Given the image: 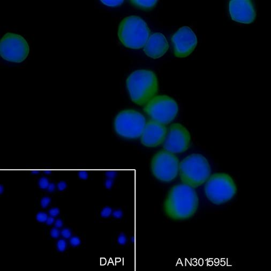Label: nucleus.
I'll list each match as a JSON object with an SVG mask.
<instances>
[{
  "instance_id": "nucleus-26",
  "label": "nucleus",
  "mask_w": 271,
  "mask_h": 271,
  "mask_svg": "<svg viewBox=\"0 0 271 271\" xmlns=\"http://www.w3.org/2000/svg\"><path fill=\"white\" fill-rule=\"evenodd\" d=\"M58 187L60 191H63L66 189V184L65 182L61 181L58 184Z\"/></svg>"
},
{
  "instance_id": "nucleus-19",
  "label": "nucleus",
  "mask_w": 271,
  "mask_h": 271,
  "mask_svg": "<svg viewBox=\"0 0 271 271\" xmlns=\"http://www.w3.org/2000/svg\"><path fill=\"white\" fill-rule=\"evenodd\" d=\"M49 181L47 178L45 177H42L39 181V185L40 188L45 189L46 188H47L48 185H49Z\"/></svg>"
},
{
  "instance_id": "nucleus-29",
  "label": "nucleus",
  "mask_w": 271,
  "mask_h": 271,
  "mask_svg": "<svg viewBox=\"0 0 271 271\" xmlns=\"http://www.w3.org/2000/svg\"><path fill=\"white\" fill-rule=\"evenodd\" d=\"M113 215L116 218H120L122 216V212L120 210H117L114 211V212L113 213Z\"/></svg>"
},
{
  "instance_id": "nucleus-25",
  "label": "nucleus",
  "mask_w": 271,
  "mask_h": 271,
  "mask_svg": "<svg viewBox=\"0 0 271 271\" xmlns=\"http://www.w3.org/2000/svg\"><path fill=\"white\" fill-rule=\"evenodd\" d=\"M48 213L50 216L56 217L59 215V214L60 213V210L58 207H53V208H50V210L48 211Z\"/></svg>"
},
{
  "instance_id": "nucleus-27",
  "label": "nucleus",
  "mask_w": 271,
  "mask_h": 271,
  "mask_svg": "<svg viewBox=\"0 0 271 271\" xmlns=\"http://www.w3.org/2000/svg\"><path fill=\"white\" fill-rule=\"evenodd\" d=\"M63 221H62L61 219H56L55 221V223H54L55 227H56V228H61L63 226Z\"/></svg>"
},
{
  "instance_id": "nucleus-12",
  "label": "nucleus",
  "mask_w": 271,
  "mask_h": 271,
  "mask_svg": "<svg viewBox=\"0 0 271 271\" xmlns=\"http://www.w3.org/2000/svg\"><path fill=\"white\" fill-rule=\"evenodd\" d=\"M228 9L232 19L240 23H253L256 17V11L250 0H232L229 2Z\"/></svg>"
},
{
  "instance_id": "nucleus-20",
  "label": "nucleus",
  "mask_w": 271,
  "mask_h": 271,
  "mask_svg": "<svg viewBox=\"0 0 271 271\" xmlns=\"http://www.w3.org/2000/svg\"><path fill=\"white\" fill-rule=\"evenodd\" d=\"M50 202H51V199L49 197H44L41 199V202H40V204H41V206L43 208H46L47 207L48 205H49L50 204Z\"/></svg>"
},
{
  "instance_id": "nucleus-1",
  "label": "nucleus",
  "mask_w": 271,
  "mask_h": 271,
  "mask_svg": "<svg viewBox=\"0 0 271 271\" xmlns=\"http://www.w3.org/2000/svg\"><path fill=\"white\" fill-rule=\"evenodd\" d=\"M198 206L197 194L193 187L177 184L170 190L164 204L167 216L174 220H184L195 214Z\"/></svg>"
},
{
  "instance_id": "nucleus-4",
  "label": "nucleus",
  "mask_w": 271,
  "mask_h": 271,
  "mask_svg": "<svg viewBox=\"0 0 271 271\" xmlns=\"http://www.w3.org/2000/svg\"><path fill=\"white\" fill-rule=\"evenodd\" d=\"M179 176L184 184L196 188L203 184L211 174L208 161L200 154H192L179 163Z\"/></svg>"
},
{
  "instance_id": "nucleus-28",
  "label": "nucleus",
  "mask_w": 271,
  "mask_h": 271,
  "mask_svg": "<svg viewBox=\"0 0 271 271\" xmlns=\"http://www.w3.org/2000/svg\"><path fill=\"white\" fill-rule=\"evenodd\" d=\"M55 219L53 216H50V217H48L47 220L46 221V224L48 225V226H50L52 224H53L54 222H55Z\"/></svg>"
},
{
  "instance_id": "nucleus-15",
  "label": "nucleus",
  "mask_w": 271,
  "mask_h": 271,
  "mask_svg": "<svg viewBox=\"0 0 271 271\" xmlns=\"http://www.w3.org/2000/svg\"><path fill=\"white\" fill-rule=\"evenodd\" d=\"M130 3L135 7L142 9L143 10H150L155 7L158 3L156 0H148V1H130Z\"/></svg>"
},
{
  "instance_id": "nucleus-10",
  "label": "nucleus",
  "mask_w": 271,
  "mask_h": 271,
  "mask_svg": "<svg viewBox=\"0 0 271 271\" xmlns=\"http://www.w3.org/2000/svg\"><path fill=\"white\" fill-rule=\"evenodd\" d=\"M190 141L191 136L187 128L181 124L174 123L167 131L163 148L174 154L182 153L189 148Z\"/></svg>"
},
{
  "instance_id": "nucleus-7",
  "label": "nucleus",
  "mask_w": 271,
  "mask_h": 271,
  "mask_svg": "<svg viewBox=\"0 0 271 271\" xmlns=\"http://www.w3.org/2000/svg\"><path fill=\"white\" fill-rule=\"evenodd\" d=\"M144 111L153 120L166 125L176 117L179 106L173 98L160 95L153 97L147 103Z\"/></svg>"
},
{
  "instance_id": "nucleus-17",
  "label": "nucleus",
  "mask_w": 271,
  "mask_h": 271,
  "mask_svg": "<svg viewBox=\"0 0 271 271\" xmlns=\"http://www.w3.org/2000/svg\"><path fill=\"white\" fill-rule=\"evenodd\" d=\"M101 2L103 4L112 7H115L120 6L124 2L123 1H101Z\"/></svg>"
},
{
  "instance_id": "nucleus-8",
  "label": "nucleus",
  "mask_w": 271,
  "mask_h": 271,
  "mask_svg": "<svg viewBox=\"0 0 271 271\" xmlns=\"http://www.w3.org/2000/svg\"><path fill=\"white\" fill-rule=\"evenodd\" d=\"M30 47L25 39L19 34L8 32L0 41V54L4 60L21 63L29 55Z\"/></svg>"
},
{
  "instance_id": "nucleus-21",
  "label": "nucleus",
  "mask_w": 271,
  "mask_h": 271,
  "mask_svg": "<svg viewBox=\"0 0 271 271\" xmlns=\"http://www.w3.org/2000/svg\"><path fill=\"white\" fill-rule=\"evenodd\" d=\"M61 232L56 227H53L50 231V235L51 237L54 239H58L60 236Z\"/></svg>"
},
{
  "instance_id": "nucleus-32",
  "label": "nucleus",
  "mask_w": 271,
  "mask_h": 271,
  "mask_svg": "<svg viewBox=\"0 0 271 271\" xmlns=\"http://www.w3.org/2000/svg\"><path fill=\"white\" fill-rule=\"evenodd\" d=\"M0 189H0V191H1V192H1V193H2V192H3V187L2 185H1Z\"/></svg>"
},
{
  "instance_id": "nucleus-2",
  "label": "nucleus",
  "mask_w": 271,
  "mask_h": 271,
  "mask_svg": "<svg viewBox=\"0 0 271 271\" xmlns=\"http://www.w3.org/2000/svg\"><path fill=\"white\" fill-rule=\"evenodd\" d=\"M126 84L131 99L138 105L148 103L158 92L157 76L153 71L148 70L134 71L127 78Z\"/></svg>"
},
{
  "instance_id": "nucleus-13",
  "label": "nucleus",
  "mask_w": 271,
  "mask_h": 271,
  "mask_svg": "<svg viewBox=\"0 0 271 271\" xmlns=\"http://www.w3.org/2000/svg\"><path fill=\"white\" fill-rule=\"evenodd\" d=\"M167 134V129L165 124L149 120L146 123L141 135V143L147 147H156L164 142Z\"/></svg>"
},
{
  "instance_id": "nucleus-31",
  "label": "nucleus",
  "mask_w": 271,
  "mask_h": 271,
  "mask_svg": "<svg viewBox=\"0 0 271 271\" xmlns=\"http://www.w3.org/2000/svg\"><path fill=\"white\" fill-rule=\"evenodd\" d=\"M49 192H52L55 189V185L54 183H50L47 188Z\"/></svg>"
},
{
  "instance_id": "nucleus-6",
  "label": "nucleus",
  "mask_w": 271,
  "mask_h": 271,
  "mask_svg": "<svg viewBox=\"0 0 271 271\" xmlns=\"http://www.w3.org/2000/svg\"><path fill=\"white\" fill-rule=\"evenodd\" d=\"M143 115L134 109H124L117 114L114 120V129L121 137L137 138L142 134L146 124Z\"/></svg>"
},
{
  "instance_id": "nucleus-24",
  "label": "nucleus",
  "mask_w": 271,
  "mask_h": 271,
  "mask_svg": "<svg viewBox=\"0 0 271 271\" xmlns=\"http://www.w3.org/2000/svg\"><path fill=\"white\" fill-rule=\"evenodd\" d=\"M69 242L71 246L76 247L80 244V240L79 239V237L77 236H73L70 239Z\"/></svg>"
},
{
  "instance_id": "nucleus-9",
  "label": "nucleus",
  "mask_w": 271,
  "mask_h": 271,
  "mask_svg": "<svg viewBox=\"0 0 271 271\" xmlns=\"http://www.w3.org/2000/svg\"><path fill=\"white\" fill-rule=\"evenodd\" d=\"M179 165V160L174 153L162 150L154 155L151 166L153 174L157 179L168 182L176 178Z\"/></svg>"
},
{
  "instance_id": "nucleus-3",
  "label": "nucleus",
  "mask_w": 271,
  "mask_h": 271,
  "mask_svg": "<svg viewBox=\"0 0 271 271\" xmlns=\"http://www.w3.org/2000/svg\"><path fill=\"white\" fill-rule=\"evenodd\" d=\"M150 30L148 24L139 16H128L119 24L118 38L125 47L133 49L144 47L150 37Z\"/></svg>"
},
{
  "instance_id": "nucleus-23",
  "label": "nucleus",
  "mask_w": 271,
  "mask_h": 271,
  "mask_svg": "<svg viewBox=\"0 0 271 271\" xmlns=\"http://www.w3.org/2000/svg\"><path fill=\"white\" fill-rule=\"evenodd\" d=\"M61 234L64 239H67L71 237L72 233H71L70 229L67 228H65L64 229H62V230L61 232Z\"/></svg>"
},
{
  "instance_id": "nucleus-16",
  "label": "nucleus",
  "mask_w": 271,
  "mask_h": 271,
  "mask_svg": "<svg viewBox=\"0 0 271 271\" xmlns=\"http://www.w3.org/2000/svg\"><path fill=\"white\" fill-rule=\"evenodd\" d=\"M67 247V243L64 239H60L58 240L56 243V247L58 251L63 253L66 250Z\"/></svg>"
},
{
  "instance_id": "nucleus-18",
  "label": "nucleus",
  "mask_w": 271,
  "mask_h": 271,
  "mask_svg": "<svg viewBox=\"0 0 271 271\" xmlns=\"http://www.w3.org/2000/svg\"><path fill=\"white\" fill-rule=\"evenodd\" d=\"M48 215L47 214L44 212H39L37 213L36 215V219L37 221L39 222H45L47 219Z\"/></svg>"
},
{
  "instance_id": "nucleus-30",
  "label": "nucleus",
  "mask_w": 271,
  "mask_h": 271,
  "mask_svg": "<svg viewBox=\"0 0 271 271\" xmlns=\"http://www.w3.org/2000/svg\"><path fill=\"white\" fill-rule=\"evenodd\" d=\"M126 239L124 235H121L119 236V239H118V242L120 244H123L126 243Z\"/></svg>"
},
{
  "instance_id": "nucleus-22",
  "label": "nucleus",
  "mask_w": 271,
  "mask_h": 271,
  "mask_svg": "<svg viewBox=\"0 0 271 271\" xmlns=\"http://www.w3.org/2000/svg\"><path fill=\"white\" fill-rule=\"evenodd\" d=\"M112 213V208L109 207H106L105 208H103V210L101 212V216L103 218H107L109 216H111Z\"/></svg>"
},
{
  "instance_id": "nucleus-11",
  "label": "nucleus",
  "mask_w": 271,
  "mask_h": 271,
  "mask_svg": "<svg viewBox=\"0 0 271 271\" xmlns=\"http://www.w3.org/2000/svg\"><path fill=\"white\" fill-rule=\"evenodd\" d=\"M174 55L179 58L190 55L197 45V38L192 30L188 27H181L171 38Z\"/></svg>"
},
{
  "instance_id": "nucleus-5",
  "label": "nucleus",
  "mask_w": 271,
  "mask_h": 271,
  "mask_svg": "<svg viewBox=\"0 0 271 271\" xmlns=\"http://www.w3.org/2000/svg\"><path fill=\"white\" fill-rule=\"evenodd\" d=\"M237 191L233 179L228 174L212 175L205 186V192L208 200L216 205L226 203L234 197Z\"/></svg>"
},
{
  "instance_id": "nucleus-14",
  "label": "nucleus",
  "mask_w": 271,
  "mask_h": 271,
  "mask_svg": "<svg viewBox=\"0 0 271 271\" xmlns=\"http://www.w3.org/2000/svg\"><path fill=\"white\" fill-rule=\"evenodd\" d=\"M168 48V42L166 37L157 32L150 36L144 47V52L151 58L157 59L164 55Z\"/></svg>"
}]
</instances>
